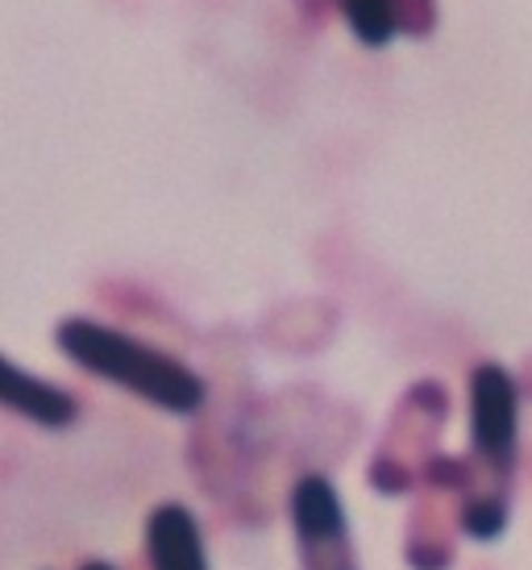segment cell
<instances>
[{"instance_id": "4", "label": "cell", "mask_w": 532, "mask_h": 570, "mask_svg": "<svg viewBox=\"0 0 532 570\" xmlns=\"http://www.w3.org/2000/svg\"><path fill=\"white\" fill-rule=\"evenodd\" d=\"M299 570H362L342 491L325 471H304L287 491Z\"/></svg>"}, {"instance_id": "5", "label": "cell", "mask_w": 532, "mask_h": 570, "mask_svg": "<svg viewBox=\"0 0 532 570\" xmlns=\"http://www.w3.org/2000/svg\"><path fill=\"white\" fill-rule=\"evenodd\" d=\"M146 567L150 570H213L196 512L179 500L150 508L146 517Z\"/></svg>"}, {"instance_id": "1", "label": "cell", "mask_w": 532, "mask_h": 570, "mask_svg": "<svg viewBox=\"0 0 532 570\" xmlns=\"http://www.w3.org/2000/svg\"><path fill=\"white\" fill-rule=\"evenodd\" d=\"M470 454L457 495V529L470 541H500L512 521L520 462V383L500 363H479L466 383Z\"/></svg>"}, {"instance_id": "2", "label": "cell", "mask_w": 532, "mask_h": 570, "mask_svg": "<svg viewBox=\"0 0 532 570\" xmlns=\"http://www.w3.org/2000/svg\"><path fill=\"white\" fill-rule=\"evenodd\" d=\"M55 346L96 380L121 387L141 404L171 412V416H196L208 404V383L191 371L184 358L150 346L126 330H112L92 317H67L55 325Z\"/></svg>"}, {"instance_id": "3", "label": "cell", "mask_w": 532, "mask_h": 570, "mask_svg": "<svg viewBox=\"0 0 532 570\" xmlns=\"http://www.w3.org/2000/svg\"><path fill=\"white\" fill-rule=\"evenodd\" d=\"M445 416H450V400L441 392V383L407 387L387 438L378 442L375 459H371V488L383 495H404V491L421 488L424 471L437 459V438Z\"/></svg>"}, {"instance_id": "7", "label": "cell", "mask_w": 532, "mask_h": 570, "mask_svg": "<svg viewBox=\"0 0 532 570\" xmlns=\"http://www.w3.org/2000/svg\"><path fill=\"white\" fill-rule=\"evenodd\" d=\"M345 21L362 47H387L400 33V17H395V0H342Z\"/></svg>"}, {"instance_id": "6", "label": "cell", "mask_w": 532, "mask_h": 570, "mask_svg": "<svg viewBox=\"0 0 532 570\" xmlns=\"http://www.w3.org/2000/svg\"><path fill=\"white\" fill-rule=\"evenodd\" d=\"M0 409L42 429H71L79 421V400L59 383L38 380L0 354Z\"/></svg>"}, {"instance_id": "8", "label": "cell", "mask_w": 532, "mask_h": 570, "mask_svg": "<svg viewBox=\"0 0 532 570\" xmlns=\"http://www.w3.org/2000/svg\"><path fill=\"white\" fill-rule=\"evenodd\" d=\"M76 570H117L112 562H105V558H88V562H79Z\"/></svg>"}]
</instances>
